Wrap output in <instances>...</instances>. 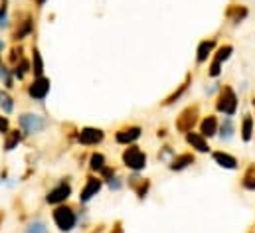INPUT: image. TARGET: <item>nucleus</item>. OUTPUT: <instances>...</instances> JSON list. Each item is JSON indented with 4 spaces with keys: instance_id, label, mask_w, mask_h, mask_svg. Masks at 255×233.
<instances>
[{
    "instance_id": "nucleus-1",
    "label": "nucleus",
    "mask_w": 255,
    "mask_h": 233,
    "mask_svg": "<svg viewBox=\"0 0 255 233\" xmlns=\"http://www.w3.org/2000/svg\"><path fill=\"white\" fill-rule=\"evenodd\" d=\"M52 222L62 233H71L79 226V212L71 204H62L52 210Z\"/></svg>"
},
{
    "instance_id": "nucleus-2",
    "label": "nucleus",
    "mask_w": 255,
    "mask_h": 233,
    "mask_svg": "<svg viewBox=\"0 0 255 233\" xmlns=\"http://www.w3.org/2000/svg\"><path fill=\"white\" fill-rule=\"evenodd\" d=\"M216 113L224 116H236L238 115V109H240V97L236 93V89L230 85V83H224L222 89L218 91L216 95Z\"/></svg>"
},
{
    "instance_id": "nucleus-3",
    "label": "nucleus",
    "mask_w": 255,
    "mask_h": 233,
    "mask_svg": "<svg viewBox=\"0 0 255 233\" xmlns=\"http://www.w3.org/2000/svg\"><path fill=\"white\" fill-rule=\"evenodd\" d=\"M34 32H36V18H34V14L30 10L18 12L16 18H14V22H12V32H10L12 42L14 44H22Z\"/></svg>"
},
{
    "instance_id": "nucleus-4",
    "label": "nucleus",
    "mask_w": 255,
    "mask_h": 233,
    "mask_svg": "<svg viewBox=\"0 0 255 233\" xmlns=\"http://www.w3.org/2000/svg\"><path fill=\"white\" fill-rule=\"evenodd\" d=\"M200 118H202V107H200V103H190L174 118V128L180 134H188L190 130H194L198 126Z\"/></svg>"
},
{
    "instance_id": "nucleus-5",
    "label": "nucleus",
    "mask_w": 255,
    "mask_h": 233,
    "mask_svg": "<svg viewBox=\"0 0 255 233\" xmlns=\"http://www.w3.org/2000/svg\"><path fill=\"white\" fill-rule=\"evenodd\" d=\"M48 126H50V120L40 113H22V115H18V128L28 136L42 134Z\"/></svg>"
},
{
    "instance_id": "nucleus-6",
    "label": "nucleus",
    "mask_w": 255,
    "mask_h": 233,
    "mask_svg": "<svg viewBox=\"0 0 255 233\" xmlns=\"http://www.w3.org/2000/svg\"><path fill=\"white\" fill-rule=\"evenodd\" d=\"M121 162H123V166L128 168L130 172H142L148 166V156H146V152L138 144H130V146H127L123 150Z\"/></svg>"
},
{
    "instance_id": "nucleus-7",
    "label": "nucleus",
    "mask_w": 255,
    "mask_h": 233,
    "mask_svg": "<svg viewBox=\"0 0 255 233\" xmlns=\"http://www.w3.org/2000/svg\"><path fill=\"white\" fill-rule=\"evenodd\" d=\"M73 194V184H71V178H62L56 186H52L48 192H46V204L56 208V206H62V204H67L69 198Z\"/></svg>"
},
{
    "instance_id": "nucleus-8",
    "label": "nucleus",
    "mask_w": 255,
    "mask_h": 233,
    "mask_svg": "<svg viewBox=\"0 0 255 233\" xmlns=\"http://www.w3.org/2000/svg\"><path fill=\"white\" fill-rule=\"evenodd\" d=\"M232 56H234V46L232 44H220L218 50L214 52L212 59H210L208 77L210 79H218L222 75V71H224V63H228Z\"/></svg>"
},
{
    "instance_id": "nucleus-9",
    "label": "nucleus",
    "mask_w": 255,
    "mask_h": 233,
    "mask_svg": "<svg viewBox=\"0 0 255 233\" xmlns=\"http://www.w3.org/2000/svg\"><path fill=\"white\" fill-rule=\"evenodd\" d=\"M105 136L107 132L99 126H81L77 130V144L79 146H85V148H93V146H99L105 142Z\"/></svg>"
},
{
    "instance_id": "nucleus-10",
    "label": "nucleus",
    "mask_w": 255,
    "mask_h": 233,
    "mask_svg": "<svg viewBox=\"0 0 255 233\" xmlns=\"http://www.w3.org/2000/svg\"><path fill=\"white\" fill-rule=\"evenodd\" d=\"M103 186H105V182L101 180V176L97 174L87 176L85 182H83V186H81V190H79V196H77L79 206H87L95 196H99V192L103 190Z\"/></svg>"
},
{
    "instance_id": "nucleus-11",
    "label": "nucleus",
    "mask_w": 255,
    "mask_h": 233,
    "mask_svg": "<svg viewBox=\"0 0 255 233\" xmlns=\"http://www.w3.org/2000/svg\"><path fill=\"white\" fill-rule=\"evenodd\" d=\"M50 89H52V81L46 75H42V77H34L26 85V95L36 103H44L50 95Z\"/></svg>"
},
{
    "instance_id": "nucleus-12",
    "label": "nucleus",
    "mask_w": 255,
    "mask_h": 233,
    "mask_svg": "<svg viewBox=\"0 0 255 233\" xmlns=\"http://www.w3.org/2000/svg\"><path fill=\"white\" fill-rule=\"evenodd\" d=\"M127 186H128V190L136 196V200H138V202H144V200H146V196L150 194V188H152L150 180H148V178H144V176H140V172H132V174L128 176Z\"/></svg>"
},
{
    "instance_id": "nucleus-13",
    "label": "nucleus",
    "mask_w": 255,
    "mask_h": 233,
    "mask_svg": "<svg viewBox=\"0 0 255 233\" xmlns=\"http://www.w3.org/2000/svg\"><path fill=\"white\" fill-rule=\"evenodd\" d=\"M142 136V126L140 124H125L115 130V142L121 146H130L136 144Z\"/></svg>"
},
{
    "instance_id": "nucleus-14",
    "label": "nucleus",
    "mask_w": 255,
    "mask_h": 233,
    "mask_svg": "<svg viewBox=\"0 0 255 233\" xmlns=\"http://www.w3.org/2000/svg\"><path fill=\"white\" fill-rule=\"evenodd\" d=\"M218 46H220V38H218V36H208V38H204V40L198 44V48H196V65L208 63V59H212L214 52L218 50Z\"/></svg>"
},
{
    "instance_id": "nucleus-15",
    "label": "nucleus",
    "mask_w": 255,
    "mask_h": 233,
    "mask_svg": "<svg viewBox=\"0 0 255 233\" xmlns=\"http://www.w3.org/2000/svg\"><path fill=\"white\" fill-rule=\"evenodd\" d=\"M250 16V8L246 4H240V2H232L226 6L224 10V18L232 24V26H240L242 22H246Z\"/></svg>"
},
{
    "instance_id": "nucleus-16",
    "label": "nucleus",
    "mask_w": 255,
    "mask_h": 233,
    "mask_svg": "<svg viewBox=\"0 0 255 233\" xmlns=\"http://www.w3.org/2000/svg\"><path fill=\"white\" fill-rule=\"evenodd\" d=\"M184 140H186V144L192 148V152H198V154H212V146H210L208 138H206L202 132L190 130L188 134H184Z\"/></svg>"
},
{
    "instance_id": "nucleus-17",
    "label": "nucleus",
    "mask_w": 255,
    "mask_h": 233,
    "mask_svg": "<svg viewBox=\"0 0 255 233\" xmlns=\"http://www.w3.org/2000/svg\"><path fill=\"white\" fill-rule=\"evenodd\" d=\"M192 81H194V73L192 71H188L186 75H184V81L164 99V101H160V107H172L174 103H178L186 93H188V89H190V85H192Z\"/></svg>"
},
{
    "instance_id": "nucleus-18",
    "label": "nucleus",
    "mask_w": 255,
    "mask_h": 233,
    "mask_svg": "<svg viewBox=\"0 0 255 233\" xmlns=\"http://www.w3.org/2000/svg\"><path fill=\"white\" fill-rule=\"evenodd\" d=\"M212 160H214V164H218V166L224 168V170H238V168H240L238 156H234L232 152H228V150H224V148L212 150Z\"/></svg>"
},
{
    "instance_id": "nucleus-19",
    "label": "nucleus",
    "mask_w": 255,
    "mask_h": 233,
    "mask_svg": "<svg viewBox=\"0 0 255 233\" xmlns=\"http://www.w3.org/2000/svg\"><path fill=\"white\" fill-rule=\"evenodd\" d=\"M198 128H200L198 132H202V134L210 140V138L218 136V130H220V118H218V115H214V113L202 116L200 122H198Z\"/></svg>"
},
{
    "instance_id": "nucleus-20",
    "label": "nucleus",
    "mask_w": 255,
    "mask_h": 233,
    "mask_svg": "<svg viewBox=\"0 0 255 233\" xmlns=\"http://www.w3.org/2000/svg\"><path fill=\"white\" fill-rule=\"evenodd\" d=\"M196 164V154L194 152H178L174 158H172V162L168 164V170L170 172H184V170H188L190 166Z\"/></svg>"
},
{
    "instance_id": "nucleus-21",
    "label": "nucleus",
    "mask_w": 255,
    "mask_h": 233,
    "mask_svg": "<svg viewBox=\"0 0 255 233\" xmlns=\"http://www.w3.org/2000/svg\"><path fill=\"white\" fill-rule=\"evenodd\" d=\"M240 138L246 144H250L255 138V116L252 113H244L240 120Z\"/></svg>"
},
{
    "instance_id": "nucleus-22",
    "label": "nucleus",
    "mask_w": 255,
    "mask_h": 233,
    "mask_svg": "<svg viewBox=\"0 0 255 233\" xmlns=\"http://www.w3.org/2000/svg\"><path fill=\"white\" fill-rule=\"evenodd\" d=\"M234 136H236V120H234V116H224V118L220 120L218 138H220V142L224 144V142H230Z\"/></svg>"
},
{
    "instance_id": "nucleus-23",
    "label": "nucleus",
    "mask_w": 255,
    "mask_h": 233,
    "mask_svg": "<svg viewBox=\"0 0 255 233\" xmlns=\"http://www.w3.org/2000/svg\"><path fill=\"white\" fill-rule=\"evenodd\" d=\"M24 132L16 126V128H12L8 134H4V142H2V146H4V152H12V150H16L22 142H24Z\"/></svg>"
},
{
    "instance_id": "nucleus-24",
    "label": "nucleus",
    "mask_w": 255,
    "mask_h": 233,
    "mask_svg": "<svg viewBox=\"0 0 255 233\" xmlns=\"http://www.w3.org/2000/svg\"><path fill=\"white\" fill-rule=\"evenodd\" d=\"M107 166V158H105V154L103 152H99V150H95V152H91L89 154V160H87V168H89V172L91 174H101L103 172V168Z\"/></svg>"
},
{
    "instance_id": "nucleus-25",
    "label": "nucleus",
    "mask_w": 255,
    "mask_h": 233,
    "mask_svg": "<svg viewBox=\"0 0 255 233\" xmlns=\"http://www.w3.org/2000/svg\"><path fill=\"white\" fill-rule=\"evenodd\" d=\"M30 63H32V75L34 77H42L44 71H46V63H44V58H42V52L38 46H32V52H30Z\"/></svg>"
},
{
    "instance_id": "nucleus-26",
    "label": "nucleus",
    "mask_w": 255,
    "mask_h": 233,
    "mask_svg": "<svg viewBox=\"0 0 255 233\" xmlns=\"http://www.w3.org/2000/svg\"><path fill=\"white\" fill-rule=\"evenodd\" d=\"M12 73H14V79L24 83L28 75H32V63H30V58H22L14 67H12Z\"/></svg>"
},
{
    "instance_id": "nucleus-27",
    "label": "nucleus",
    "mask_w": 255,
    "mask_h": 233,
    "mask_svg": "<svg viewBox=\"0 0 255 233\" xmlns=\"http://www.w3.org/2000/svg\"><path fill=\"white\" fill-rule=\"evenodd\" d=\"M240 186L246 192H255V160L246 166V170L242 174V180H240Z\"/></svg>"
},
{
    "instance_id": "nucleus-28",
    "label": "nucleus",
    "mask_w": 255,
    "mask_h": 233,
    "mask_svg": "<svg viewBox=\"0 0 255 233\" xmlns=\"http://www.w3.org/2000/svg\"><path fill=\"white\" fill-rule=\"evenodd\" d=\"M24 233H50V228H48V224H46L44 218L36 216V218H32V220L24 226Z\"/></svg>"
},
{
    "instance_id": "nucleus-29",
    "label": "nucleus",
    "mask_w": 255,
    "mask_h": 233,
    "mask_svg": "<svg viewBox=\"0 0 255 233\" xmlns=\"http://www.w3.org/2000/svg\"><path fill=\"white\" fill-rule=\"evenodd\" d=\"M14 107H16V101L8 93V89H0V111H2V115H12Z\"/></svg>"
},
{
    "instance_id": "nucleus-30",
    "label": "nucleus",
    "mask_w": 255,
    "mask_h": 233,
    "mask_svg": "<svg viewBox=\"0 0 255 233\" xmlns=\"http://www.w3.org/2000/svg\"><path fill=\"white\" fill-rule=\"evenodd\" d=\"M12 26L10 18V0H0V30H8Z\"/></svg>"
},
{
    "instance_id": "nucleus-31",
    "label": "nucleus",
    "mask_w": 255,
    "mask_h": 233,
    "mask_svg": "<svg viewBox=\"0 0 255 233\" xmlns=\"http://www.w3.org/2000/svg\"><path fill=\"white\" fill-rule=\"evenodd\" d=\"M174 156H176V150H174V146H170V144H162L160 150L156 152V160L162 162V164H166V166L172 162Z\"/></svg>"
},
{
    "instance_id": "nucleus-32",
    "label": "nucleus",
    "mask_w": 255,
    "mask_h": 233,
    "mask_svg": "<svg viewBox=\"0 0 255 233\" xmlns=\"http://www.w3.org/2000/svg\"><path fill=\"white\" fill-rule=\"evenodd\" d=\"M0 81H2V85H4V89H14V83H16V79H14V73H12V67L10 65H2L0 67Z\"/></svg>"
},
{
    "instance_id": "nucleus-33",
    "label": "nucleus",
    "mask_w": 255,
    "mask_h": 233,
    "mask_svg": "<svg viewBox=\"0 0 255 233\" xmlns=\"http://www.w3.org/2000/svg\"><path fill=\"white\" fill-rule=\"evenodd\" d=\"M22 58H26V56H24V46H22V44H12V48L8 50V58H6L8 65L14 67Z\"/></svg>"
},
{
    "instance_id": "nucleus-34",
    "label": "nucleus",
    "mask_w": 255,
    "mask_h": 233,
    "mask_svg": "<svg viewBox=\"0 0 255 233\" xmlns=\"http://www.w3.org/2000/svg\"><path fill=\"white\" fill-rule=\"evenodd\" d=\"M99 176H101V180L107 184V182H111V180L117 176V168H115V166H111V164H107V166L103 168V172H101Z\"/></svg>"
},
{
    "instance_id": "nucleus-35",
    "label": "nucleus",
    "mask_w": 255,
    "mask_h": 233,
    "mask_svg": "<svg viewBox=\"0 0 255 233\" xmlns=\"http://www.w3.org/2000/svg\"><path fill=\"white\" fill-rule=\"evenodd\" d=\"M10 130H12V124H10V118H8V116H6V115H2V113H0V134L4 136V134H8Z\"/></svg>"
},
{
    "instance_id": "nucleus-36",
    "label": "nucleus",
    "mask_w": 255,
    "mask_h": 233,
    "mask_svg": "<svg viewBox=\"0 0 255 233\" xmlns=\"http://www.w3.org/2000/svg\"><path fill=\"white\" fill-rule=\"evenodd\" d=\"M123 184H125V180H123L121 176H115L111 182H107V188H109L111 192H119V190L123 188Z\"/></svg>"
},
{
    "instance_id": "nucleus-37",
    "label": "nucleus",
    "mask_w": 255,
    "mask_h": 233,
    "mask_svg": "<svg viewBox=\"0 0 255 233\" xmlns=\"http://www.w3.org/2000/svg\"><path fill=\"white\" fill-rule=\"evenodd\" d=\"M109 233H125V228H123V222H121V220L113 222V226H111V230H109Z\"/></svg>"
},
{
    "instance_id": "nucleus-38",
    "label": "nucleus",
    "mask_w": 255,
    "mask_h": 233,
    "mask_svg": "<svg viewBox=\"0 0 255 233\" xmlns=\"http://www.w3.org/2000/svg\"><path fill=\"white\" fill-rule=\"evenodd\" d=\"M156 136H158V138H166V136H168V128H166V126H158V128H156Z\"/></svg>"
},
{
    "instance_id": "nucleus-39",
    "label": "nucleus",
    "mask_w": 255,
    "mask_h": 233,
    "mask_svg": "<svg viewBox=\"0 0 255 233\" xmlns=\"http://www.w3.org/2000/svg\"><path fill=\"white\" fill-rule=\"evenodd\" d=\"M34 2H36V8H38V10H42V8L46 6V2H48V0H34Z\"/></svg>"
},
{
    "instance_id": "nucleus-40",
    "label": "nucleus",
    "mask_w": 255,
    "mask_h": 233,
    "mask_svg": "<svg viewBox=\"0 0 255 233\" xmlns=\"http://www.w3.org/2000/svg\"><path fill=\"white\" fill-rule=\"evenodd\" d=\"M103 232H105V224H99V226H97L91 233H103Z\"/></svg>"
},
{
    "instance_id": "nucleus-41",
    "label": "nucleus",
    "mask_w": 255,
    "mask_h": 233,
    "mask_svg": "<svg viewBox=\"0 0 255 233\" xmlns=\"http://www.w3.org/2000/svg\"><path fill=\"white\" fill-rule=\"evenodd\" d=\"M4 218H6V214L0 210V228H2V224H4Z\"/></svg>"
},
{
    "instance_id": "nucleus-42",
    "label": "nucleus",
    "mask_w": 255,
    "mask_h": 233,
    "mask_svg": "<svg viewBox=\"0 0 255 233\" xmlns=\"http://www.w3.org/2000/svg\"><path fill=\"white\" fill-rule=\"evenodd\" d=\"M6 50V44H4V40H0V54Z\"/></svg>"
},
{
    "instance_id": "nucleus-43",
    "label": "nucleus",
    "mask_w": 255,
    "mask_h": 233,
    "mask_svg": "<svg viewBox=\"0 0 255 233\" xmlns=\"http://www.w3.org/2000/svg\"><path fill=\"white\" fill-rule=\"evenodd\" d=\"M252 107H254V113H255V95H254V99H252Z\"/></svg>"
},
{
    "instance_id": "nucleus-44",
    "label": "nucleus",
    "mask_w": 255,
    "mask_h": 233,
    "mask_svg": "<svg viewBox=\"0 0 255 233\" xmlns=\"http://www.w3.org/2000/svg\"><path fill=\"white\" fill-rule=\"evenodd\" d=\"M4 65V59H2V54H0V67Z\"/></svg>"
},
{
    "instance_id": "nucleus-45",
    "label": "nucleus",
    "mask_w": 255,
    "mask_h": 233,
    "mask_svg": "<svg viewBox=\"0 0 255 233\" xmlns=\"http://www.w3.org/2000/svg\"><path fill=\"white\" fill-rule=\"evenodd\" d=\"M0 184H2V180H0Z\"/></svg>"
},
{
    "instance_id": "nucleus-46",
    "label": "nucleus",
    "mask_w": 255,
    "mask_h": 233,
    "mask_svg": "<svg viewBox=\"0 0 255 233\" xmlns=\"http://www.w3.org/2000/svg\"><path fill=\"white\" fill-rule=\"evenodd\" d=\"M252 233H255V232H252Z\"/></svg>"
}]
</instances>
